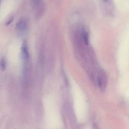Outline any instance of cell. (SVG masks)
<instances>
[{
  "mask_svg": "<svg viewBox=\"0 0 129 129\" xmlns=\"http://www.w3.org/2000/svg\"><path fill=\"white\" fill-rule=\"evenodd\" d=\"M6 67V62L4 58H2L0 60V68L2 71H3L5 70Z\"/></svg>",
  "mask_w": 129,
  "mask_h": 129,
  "instance_id": "3957f363",
  "label": "cell"
},
{
  "mask_svg": "<svg viewBox=\"0 0 129 129\" xmlns=\"http://www.w3.org/2000/svg\"><path fill=\"white\" fill-rule=\"evenodd\" d=\"M14 18L13 16H12L11 17L8 19V21L6 22L5 24V25L8 26V25L12 23V22L13 21L14 19Z\"/></svg>",
  "mask_w": 129,
  "mask_h": 129,
  "instance_id": "5b68a950",
  "label": "cell"
},
{
  "mask_svg": "<svg viewBox=\"0 0 129 129\" xmlns=\"http://www.w3.org/2000/svg\"><path fill=\"white\" fill-rule=\"evenodd\" d=\"M29 19L26 16L23 17L19 20L16 24V28L19 32L27 30L29 25Z\"/></svg>",
  "mask_w": 129,
  "mask_h": 129,
  "instance_id": "6da1fadb",
  "label": "cell"
},
{
  "mask_svg": "<svg viewBox=\"0 0 129 129\" xmlns=\"http://www.w3.org/2000/svg\"><path fill=\"white\" fill-rule=\"evenodd\" d=\"M104 1H106L107 0H104Z\"/></svg>",
  "mask_w": 129,
  "mask_h": 129,
  "instance_id": "ba28073f",
  "label": "cell"
},
{
  "mask_svg": "<svg viewBox=\"0 0 129 129\" xmlns=\"http://www.w3.org/2000/svg\"><path fill=\"white\" fill-rule=\"evenodd\" d=\"M83 38L84 39V42L86 45H88L89 44V36L88 33L86 32H84L83 33Z\"/></svg>",
  "mask_w": 129,
  "mask_h": 129,
  "instance_id": "277c9868",
  "label": "cell"
},
{
  "mask_svg": "<svg viewBox=\"0 0 129 129\" xmlns=\"http://www.w3.org/2000/svg\"><path fill=\"white\" fill-rule=\"evenodd\" d=\"M21 56L24 61L27 62L29 58V54L28 48L27 43L26 40H24L22 43L21 48Z\"/></svg>",
  "mask_w": 129,
  "mask_h": 129,
  "instance_id": "7a4b0ae2",
  "label": "cell"
},
{
  "mask_svg": "<svg viewBox=\"0 0 129 129\" xmlns=\"http://www.w3.org/2000/svg\"><path fill=\"white\" fill-rule=\"evenodd\" d=\"M0 3H1V0H0Z\"/></svg>",
  "mask_w": 129,
  "mask_h": 129,
  "instance_id": "52a82bcc",
  "label": "cell"
},
{
  "mask_svg": "<svg viewBox=\"0 0 129 129\" xmlns=\"http://www.w3.org/2000/svg\"><path fill=\"white\" fill-rule=\"evenodd\" d=\"M41 0H33L34 3L36 5H38L40 3Z\"/></svg>",
  "mask_w": 129,
  "mask_h": 129,
  "instance_id": "8992f818",
  "label": "cell"
}]
</instances>
